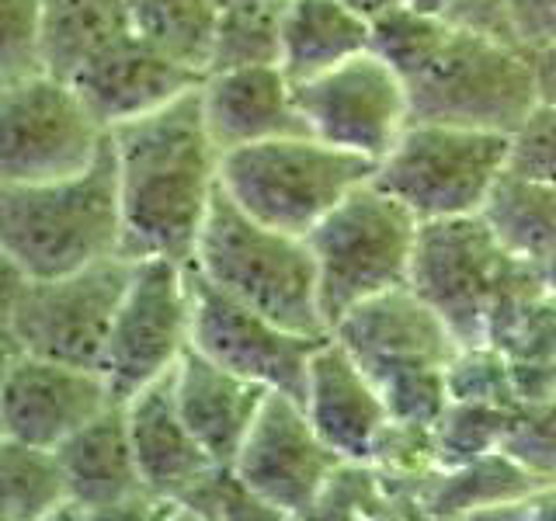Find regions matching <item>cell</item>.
Wrapping results in <instances>:
<instances>
[{"label": "cell", "instance_id": "cell-32", "mask_svg": "<svg viewBox=\"0 0 556 521\" xmlns=\"http://www.w3.org/2000/svg\"><path fill=\"white\" fill-rule=\"evenodd\" d=\"M515 407L494 404H466V399H448L445 414L434 421V448H439V466L452 469L473 462L486 452L504 448L511 428Z\"/></svg>", "mask_w": 556, "mask_h": 521}, {"label": "cell", "instance_id": "cell-40", "mask_svg": "<svg viewBox=\"0 0 556 521\" xmlns=\"http://www.w3.org/2000/svg\"><path fill=\"white\" fill-rule=\"evenodd\" d=\"M508 14L518 46L556 42V0H508Z\"/></svg>", "mask_w": 556, "mask_h": 521}, {"label": "cell", "instance_id": "cell-29", "mask_svg": "<svg viewBox=\"0 0 556 521\" xmlns=\"http://www.w3.org/2000/svg\"><path fill=\"white\" fill-rule=\"evenodd\" d=\"M132 35L205 77L216 35L213 0H126Z\"/></svg>", "mask_w": 556, "mask_h": 521}, {"label": "cell", "instance_id": "cell-20", "mask_svg": "<svg viewBox=\"0 0 556 521\" xmlns=\"http://www.w3.org/2000/svg\"><path fill=\"white\" fill-rule=\"evenodd\" d=\"M199 94L205 129L219 153L278 136L309 132L300 104H295V84L282 66H243L205 74Z\"/></svg>", "mask_w": 556, "mask_h": 521}, {"label": "cell", "instance_id": "cell-28", "mask_svg": "<svg viewBox=\"0 0 556 521\" xmlns=\"http://www.w3.org/2000/svg\"><path fill=\"white\" fill-rule=\"evenodd\" d=\"M66 514V480L56 448L0 434V521H42Z\"/></svg>", "mask_w": 556, "mask_h": 521}, {"label": "cell", "instance_id": "cell-1", "mask_svg": "<svg viewBox=\"0 0 556 521\" xmlns=\"http://www.w3.org/2000/svg\"><path fill=\"white\" fill-rule=\"evenodd\" d=\"M109 136L118 167L122 257L191 265L219 188L223 156L205 129L199 87L150 115L122 122Z\"/></svg>", "mask_w": 556, "mask_h": 521}, {"label": "cell", "instance_id": "cell-2", "mask_svg": "<svg viewBox=\"0 0 556 521\" xmlns=\"http://www.w3.org/2000/svg\"><path fill=\"white\" fill-rule=\"evenodd\" d=\"M0 251L28 278H56L122 254L112 136L94 164L39 185L0 188Z\"/></svg>", "mask_w": 556, "mask_h": 521}, {"label": "cell", "instance_id": "cell-14", "mask_svg": "<svg viewBox=\"0 0 556 521\" xmlns=\"http://www.w3.org/2000/svg\"><path fill=\"white\" fill-rule=\"evenodd\" d=\"M344 459L306 417L303 399L271 390L243 439L233 469L282 518H309L327 480Z\"/></svg>", "mask_w": 556, "mask_h": 521}, {"label": "cell", "instance_id": "cell-33", "mask_svg": "<svg viewBox=\"0 0 556 521\" xmlns=\"http://www.w3.org/2000/svg\"><path fill=\"white\" fill-rule=\"evenodd\" d=\"M448 399H466V404H494V407H518L511 358L497 344H463L452 361L445 365Z\"/></svg>", "mask_w": 556, "mask_h": 521}, {"label": "cell", "instance_id": "cell-31", "mask_svg": "<svg viewBox=\"0 0 556 521\" xmlns=\"http://www.w3.org/2000/svg\"><path fill=\"white\" fill-rule=\"evenodd\" d=\"M452 35V22L421 14L407 4H396L369 22V49L382 63H390L407 84L425 74Z\"/></svg>", "mask_w": 556, "mask_h": 521}, {"label": "cell", "instance_id": "cell-45", "mask_svg": "<svg viewBox=\"0 0 556 521\" xmlns=\"http://www.w3.org/2000/svg\"><path fill=\"white\" fill-rule=\"evenodd\" d=\"M341 4H344V8H352L355 14H362L365 22H372V17L387 14L390 8L404 4V0H341Z\"/></svg>", "mask_w": 556, "mask_h": 521}, {"label": "cell", "instance_id": "cell-30", "mask_svg": "<svg viewBox=\"0 0 556 521\" xmlns=\"http://www.w3.org/2000/svg\"><path fill=\"white\" fill-rule=\"evenodd\" d=\"M282 8L286 0L219 11L205 74L243 66H282Z\"/></svg>", "mask_w": 556, "mask_h": 521}, {"label": "cell", "instance_id": "cell-24", "mask_svg": "<svg viewBox=\"0 0 556 521\" xmlns=\"http://www.w3.org/2000/svg\"><path fill=\"white\" fill-rule=\"evenodd\" d=\"M369 49V22L341 0H286L282 8V69L292 84Z\"/></svg>", "mask_w": 556, "mask_h": 521}, {"label": "cell", "instance_id": "cell-18", "mask_svg": "<svg viewBox=\"0 0 556 521\" xmlns=\"http://www.w3.org/2000/svg\"><path fill=\"white\" fill-rule=\"evenodd\" d=\"M70 84L77 87V94L101 126L115 129L122 122L150 115L188 94L191 87L202 84V74L129 31L126 39L80 66Z\"/></svg>", "mask_w": 556, "mask_h": 521}, {"label": "cell", "instance_id": "cell-7", "mask_svg": "<svg viewBox=\"0 0 556 521\" xmlns=\"http://www.w3.org/2000/svg\"><path fill=\"white\" fill-rule=\"evenodd\" d=\"M508 156L511 136L410 122L396 147L376 164V181L421 223L473 216L508 170Z\"/></svg>", "mask_w": 556, "mask_h": 521}, {"label": "cell", "instance_id": "cell-16", "mask_svg": "<svg viewBox=\"0 0 556 521\" xmlns=\"http://www.w3.org/2000/svg\"><path fill=\"white\" fill-rule=\"evenodd\" d=\"M348 355L372 382H382L410 369H445L459 352V338L410 285H396L348 309L330 327Z\"/></svg>", "mask_w": 556, "mask_h": 521}, {"label": "cell", "instance_id": "cell-34", "mask_svg": "<svg viewBox=\"0 0 556 521\" xmlns=\"http://www.w3.org/2000/svg\"><path fill=\"white\" fill-rule=\"evenodd\" d=\"M174 514L188 518H219V521H268L278 518L265 500H261L230 462H213L188 486L185 497L174 504Z\"/></svg>", "mask_w": 556, "mask_h": 521}, {"label": "cell", "instance_id": "cell-38", "mask_svg": "<svg viewBox=\"0 0 556 521\" xmlns=\"http://www.w3.org/2000/svg\"><path fill=\"white\" fill-rule=\"evenodd\" d=\"M504 452L526 462L532 473L556 480V396L543 404L515 407Z\"/></svg>", "mask_w": 556, "mask_h": 521}, {"label": "cell", "instance_id": "cell-21", "mask_svg": "<svg viewBox=\"0 0 556 521\" xmlns=\"http://www.w3.org/2000/svg\"><path fill=\"white\" fill-rule=\"evenodd\" d=\"M122 407H126L139 476H143L150 497L161 500L167 514H174V504L185 497L188 486L199 483L213 459L185 424L178 399H174L170 372L132 393Z\"/></svg>", "mask_w": 556, "mask_h": 521}, {"label": "cell", "instance_id": "cell-3", "mask_svg": "<svg viewBox=\"0 0 556 521\" xmlns=\"http://www.w3.org/2000/svg\"><path fill=\"white\" fill-rule=\"evenodd\" d=\"M205 282L300 334H330L317 300V265L306 237L257 223L216 188L191 257Z\"/></svg>", "mask_w": 556, "mask_h": 521}, {"label": "cell", "instance_id": "cell-42", "mask_svg": "<svg viewBox=\"0 0 556 521\" xmlns=\"http://www.w3.org/2000/svg\"><path fill=\"white\" fill-rule=\"evenodd\" d=\"M511 379L518 407L543 404L556 396V361H518L511 358Z\"/></svg>", "mask_w": 556, "mask_h": 521}, {"label": "cell", "instance_id": "cell-4", "mask_svg": "<svg viewBox=\"0 0 556 521\" xmlns=\"http://www.w3.org/2000/svg\"><path fill=\"white\" fill-rule=\"evenodd\" d=\"M421 219L376 174L306 233L317 265V300L327 330L372 295L407 285Z\"/></svg>", "mask_w": 556, "mask_h": 521}, {"label": "cell", "instance_id": "cell-48", "mask_svg": "<svg viewBox=\"0 0 556 521\" xmlns=\"http://www.w3.org/2000/svg\"><path fill=\"white\" fill-rule=\"evenodd\" d=\"M14 352H17V344H14V341H4V344H0V376H4V369H8V361H11ZM0 434H4V424H0Z\"/></svg>", "mask_w": 556, "mask_h": 521}, {"label": "cell", "instance_id": "cell-9", "mask_svg": "<svg viewBox=\"0 0 556 521\" xmlns=\"http://www.w3.org/2000/svg\"><path fill=\"white\" fill-rule=\"evenodd\" d=\"M109 129L70 80L31 74L0 84V188L39 185L94 164Z\"/></svg>", "mask_w": 556, "mask_h": 521}, {"label": "cell", "instance_id": "cell-19", "mask_svg": "<svg viewBox=\"0 0 556 521\" xmlns=\"http://www.w3.org/2000/svg\"><path fill=\"white\" fill-rule=\"evenodd\" d=\"M303 407L320 439L341 459L369 462L379 431L390 424V410L372 376L348 355L334 334H327L309 358Z\"/></svg>", "mask_w": 556, "mask_h": 521}, {"label": "cell", "instance_id": "cell-47", "mask_svg": "<svg viewBox=\"0 0 556 521\" xmlns=\"http://www.w3.org/2000/svg\"><path fill=\"white\" fill-rule=\"evenodd\" d=\"M539 271H543V282H546V289L556 295V251H553L546 260H539Z\"/></svg>", "mask_w": 556, "mask_h": 521}, {"label": "cell", "instance_id": "cell-27", "mask_svg": "<svg viewBox=\"0 0 556 521\" xmlns=\"http://www.w3.org/2000/svg\"><path fill=\"white\" fill-rule=\"evenodd\" d=\"M480 216L515 257L539 265L556 251V188L546 181H532L508 167L486 195Z\"/></svg>", "mask_w": 556, "mask_h": 521}, {"label": "cell", "instance_id": "cell-5", "mask_svg": "<svg viewBox=\"0 0 556 521\" xmlns=\"http://www.w3.org/2000/svg\"><path fill=\"white\" fill-rule=\"evenodd\" d=\"M376 161L317 136H278L219 156V188L257 223L306 237L348 191L369 181Z\"/></svg>", "mask_w": 556, "mask_h": 521}, {"label": "cell", "instance_id": "cell-26", "mask_svg": "<svg viewBox=\"0 0 556 521\" xmlns=\"http://www.w3.org/2000/svg\"><path fill=\"white\" fill-rule=\"evenodd\" d=\"M486 341L518 361H556V295L526 260L486 320Z\"/></svg>", "mask_w": 556, "mask_h": 521}, {"label": "cell", "instance_id": "cell-12", "mask_svg": "<svg viewBox=\"0 0 556 521\" xmlns=\"http://www.w3.org/2000/svg\"><path fill=\"white\" fill-rule=\"evenodd\" d=\"M295 104H300L309 136L369 156L376 164L410 126L407 80L390 63H382L372 49L324 69L317 77L300 80Z\"/></svg>", "mask_w": 556, "mask_h": 521}, {"label": "cell", "instance_id": "cell-49", "mask_svg": "<svg viewBox=\"0 0 556 521\" xmlns=\"http://www.w3.org/2000/svg\"><path fill=\"white\" fill-rule=\"evenodd\" d=\"M216 11H226V8H248V4H271V0H213Z\"/></svg>", "mask_w": 556, "mask_h": 521}, {"label": "cell", "instance_id": "cell-37", "mask_svg": "<svg viewBox=\"0 0 556 521\" xmlns=\"http://www.w3.org/2000/svg\"><path fill=\"white\" fill-rule=\"evenodd\" d=\"M390 421L404 424H434L448 407L445 369H410L376 382Z\"/></svg>", "mask_w": 556, "mask_h": 521}, {"label": "cell", "instance_id": "cell-11", "mask_svg": "<svg viewBox=\"0 0 556 521\" xmlns=\"http://www.w3.org/2000/svg\"><path fill=\"white\" fill-rule=\"evenodd\" d=\"M191 347V278L188 265L139 257L122 295L101 372L118 404L167 376Z\"/></svg>", "mask_w": 556, "mask_h": 521}, {"label": "cell", "instance_id": "cell-43", "mask_svg": "<svg viewBox=\"0 0 556 521\" xmlns=\"http://www.w3.org/2000/svg\"><path fill=\"white\" fill-rule=\"evenodd\" d=\"M25 278L28 275L17 268L4 251H0V344L11 341V313H14L17 295H22Z\"/></svg>", "mask_w": 556, "mask_h": 521}, {"label": "cell", "instance_id": "cell-10", "mask_svg": "<svg viewBox=\"0 0 556 521\" xmlns=\"http://www.w3.org/2000/svg\"><path fill=\"white\" fill-rule=\"evenodd\" d=\"M132 265V257L115 254L70 275L25 278L11 313V341L17 352L101 369Z\"/></svg>", "mask_w": 556, "mask_h": 521}, {"label": "cell", "instance_id": "cell-23", "mask_svg": "<svg viewBox=\"0 0 556 521\" xmlns=\"http://www.w3.org/2000/svg\"><path fill=\"white\" fill-rule=\"evenodd\" d=\"M549 476H539L504 448L439 469L425 497V518H529V497Z\"/></svg>", "mask_w": 556, "mask_h": 521}, {"label": "cell", "instance_id": "cell-6", "mask_svg": "<svg viewBox=\"0 0 556 521\" xmlns=\"http://www.w3.org/2000/svg\"><path fill=\"white\" fill-rule=\"evenodd\" d=\"M410 122L515 136L539 104L535 69L526 46L466 25L410 84Z\"/></svg>", "mask_w": 556, "mask_h": 521}, {"label": "cell", "instance_id": "cell-13", "mask_svg": "<svg viewBox=\"0 0 556 521\" xmlns=\"http://www.w3.org/2000/svg\"><path fill=\"white\" fill-rule=\"evenodd\" d=\"M191 278V347L226 369L278 393L303 399L309 358L327 334H300L265 313L219 292L188 265Z\"/></svg>", "mask_w": 556, "mask_h": 521}, {"label": "cell", "instance_id": "cell-25", "mask_svg": "<svg viewBox=\"0 0 556 521\" xmlns=\"http://www.w3.org/2000/svg\"><path fill=\"white\" fill-rule=\"evenodd\" d=\"M132 31L126 0H46L42 4V69L74 80L104 49Z\"/></svg>", "mask_w": 556, "mask_h": 521}, {"label": "cell", "instance_id": "cell-39", "mask_svg": "<svg viewBox=\"0 0 556 521\" xmlns=\"http://www.w3.org/2000/svg\"><path fill=\"white\" fill-rule=\"evenodd\" d=\"M508 167L532 181H546L556 188V104L539 101L532 115L511 136Z\"/></svg>", "mask_w": 556, "mask_h": 521}, {"label": "cell", "instance_id": "cell-8", "mask_svg": "<svg viewBox=\"0 0 556 521\" xmlns=\"http://www.w3.org/2000/svg\"><path fill=\"white\" fill-rule=\"evenodd\" d=\"M515 257L480 213L421 223L407 285L452 327L459 344L486 341V320L521 271Z\"/></svg>", "mask_w": 556, "mask_h": 521}, {"label": "cell", "instance_id": "cell-44", "mask_svg": "<svg viewBox=\"0 0 556 521\" xmlns=\"http://www.w3.org/2000/svg\"><path fill=\"white\" fill-rule=\"evenodd\" d=\"M532 69H535V87H539V101L556 104V42L546 46H532Z\"/></svg>", "mask_w": 556, "mask_h": 521}, {"label": "cell", "instance_id": "cell-35", "mask_svg": "<svg viewBox=\"0 0 556 521\" xmlns=\"http://www.w3.org/2000/svg\"><path fill=\"white\" fill-rule=\"evenodd\" d=\"M309 518H396V508L372 462L344 459L320 491Z\"/></svg>", "mask_w": 556, "mask_h": 521}, {"label": "cell", "instance_id": "cell-22", "mask_svg": "<svg viewBox=\"0 0 556 521\" xmlns=\"http://www.w3.org/2000/svg\"><path fill=\"white\" fill-rule=\"evenodd\" d=\"M170 382L185 424L208 452V459L233 466L237 452L271 390L205 358L199 347H188L181 355V361L170 369Z\"/></svg>", "mask_w": 556, "mask_h": 521}, {"label": "cell", "instance_id": "cell-41", "mask_svg": "<svg viewBox=\"0 0 556 521\" xmlns=\"http://www.w3.org/2000/svg\"><path fill=\"white\" fill-rule=\"evenodd\" d=\"M452 25H466L486 35H497V39H515L511 28V14H508V0H456V11H452Z\"/></svg>", "mask_w": 556, "mask_h": 521}, {"label": "cell", "instance_id": "cell-36", "mask_svg": "<svg viewBox=\"0 0 556 521\" xmlns=\"http://www.w3.org/2000/svg\"><path fill=\"white\" fill-rule=\"evenodd\" d=\"M42 4L0 0V84L42 74Z\"/></svg>", "mask_w": 556, "mask_h": 521}, {"label": "cell", "instance_id": "cell-15", "mask_svg": "<svg viewBox=\"0 0 556 521\" xmlns=\"http://www.w3.org/2000/svg\"><path fill=\"white\" fill-rule=\"evenodd\" d=\"M118 404L101 369L14 352L0 376V424L11 439L60 448L70 434Z\"/></svg>", "mask_w": 556, "mask_h": 521}, {"label": "cell", "instance_id": "cell-46", "mask_svg": "<svg viewBox=\"0 0 556 521\" xmlns=\"http://www.w3.org/2000/svg\"><path fill=\"white\" fill-rule=\"evenodd\" d=\"M404 4L431 17H445V22H452V11H456V0H404Z\"/></svg>", "mask_w": 556, "mask_h": 521}, {"label": "cell", "instance_id": "cell-17", "mask_svg": "<svg viewBox=\"0 0 556 521\" xmlns=\"http://www.w3.org/2000/svg\"><path fill=\"white\" fill-rule=\"evenodd\" d=\"M66 480V514L74 518H126V514H167L153 500L139 476L136 452L129 442L126 407L112 404L94 421L56 448Z\"/></svg>", "mask_w": 556, "mask_h": 521}]
</instances>
